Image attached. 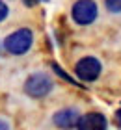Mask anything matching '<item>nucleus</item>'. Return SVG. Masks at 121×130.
I'll list each match as a JSON object with an SVG mask.
<instances>
[{
  "mask_svg": "<svg viewBox=\"0 0 121 130\" xmlns=\"http://www.w3.org/2000/svg\"><path fill=\"white\" fill-rule=\"evenodd\" d=\"M34 34L30 28H19L4 39V48L13 56H22L32 48Z\"/></svg>",
  "mask_w": 121,
  "mask_h": 130,
  "instance_id": "nucleus-1",
  "label": "nucleus"
},
{
  "mask_svg": "<svg viewBox=\"0 0 121 130\" xmlns=\"http://www.w3.org/2000/svg\"><path fill=\"white\" fill-rule=\"evenodd\" d=\"M54 87V82L48 74L45 73H34L30 74L26 82H24V93L32 99H43L47 97L48 93L52 91Z\"/></svg>",
  "mask_w": 121,
  "mask_h": 130,
  "instance_id": "nucleus-2",
  "label": "nucleus"
},
{
  "mask_svg": "<svg viewBox=\"0 0 121 130\" xmlns=\"http://www.w3.org/2000/svg\"><path fill=\"white\" fill-rule=\"evenodd\" d=\"M71 15H73V21L76 24H82V26L91 24L97 19V4L93 0H76L73 4Z\"/></svg>",
  "mask_w": 121,
  "mask_h": 130,
  "instance_id": "nucleus-3",
  "label": "nucleus"
},
{
  "mask_svg": "<svg viewBox=\"0 0 121 130\" xmlns=\"http://www.w3.org/2000/svg\"><path fill=\"white\" fill-rule=\"evenodd\" d=\"M101 61L97 60V58H91V56H88V58H82L80 61L76 63V67H75V73L76 76L80 80L84 82H93L99 78V74H101Z\"/></svg>",
  "mask_w": 121,
  "mask_h": 130,
  "instance_id": "nucleus-4",
  "label": "nucleus"
},
{
  "mask_svg": "<svg viewBox=\"0 0 121 130\" xmlns=\"http://www.w3.org/2000/svg\"><path fill=\"white\" fill-rule=\"evenodd\" d=\"M78 119H80V113L75 108H63L52 115V123L58 128H76Z\"/></svg>",
  "mask_w": 121,
  "mask_h": 130,
  "instance_id": "nucleus-5",
  "label": "nucleus"
},
{
  "mask_svg": "<svg viewBox=\"0 0 121 130\" xmlns=\"http://www.w3.org/2000/svg\"><path fill=\"white\" fill-rule=\"evenodd\" d=\"M106 126H108L106 117L101 113H86L78 119V125H76V128L80 130H104Z\"/></svg>",
  "mask_w": 121,
  "mask_h": 130,
  "instance_id": "nucleus-6",
  "label": "nucleus"
},
{
  "mask_svg": "<svg viewBox=\"0 0 121 130\" xmlns=\"http://www.w3.org/2000/svg\"><path fill=\"white\" fill-rule=\"evenodd\" d=\"M106 9L112 13H121V0H104Z\"/></svg>",
  "mask_w": 121,
  "mask_h": 130,
  "instance_id": "nucleus-7",
  "label": "nucleus"
},
{
  "mask_svg": "<svg viewBox=\"0 0 121 130\" xmlns=\"http://www.w3.org/2000/svg\"><path fill=\"white\" fill-rule=\"evenodd\" d=\"M52 69L56 71V73H58L60 76H62V78H63L65 82H69V84H75V86H76V80H73V78H71V76H69L67 73H65L63 69H60V65H58V63H52Z\"/></svg>",
  "mask_w": 121,
  "mask_h": 130,
  "instance_id": "nucleus-8",
  "label": "nucleus"
},
{
  "mask_svg": "<svg viewBox=\"0 0 121 130\" xmlns=\"http://www.w3.org/2000/svg\"><path fill=\"white\" fill-rule=\"evenodd\" d=\"M8 13H9V8H8V4L4 2V0H0V22H2L6 17H8Z\"/></svg>",
  "mask_w": 121,
  "mask_h": 130,
  "instance_id": "nucleus-9",
  "label": "nucleus"
},
{
  "mask_svg": "<svg viewBox=\"0 0 121 130\" xmlns=\"http://www.w3.org/2000/svg\"><path fill=\"white\" fill-rule=\"evenodd\" d=\"M0 128L8 130V128H9V123H8V121H4V119H0Z\"/></svg>",
  "mask_w": 121,
  "mask_h": 130,
  "instance_id": "nucleus-10",
  "label": "nucleus"
},
{
  "mask_svg": "<svg viewBox=\"0 0 121 130\" xmlns=\"http://www.w3.org/2000/svg\"><path fill=\"white\" fill-rule=\"evenodd\" d=\"M117 121H119V126H121V110L117 111Z\"/></svg>",
  "mask_w": 121,
  "mask_h": 130,
  "instance_id": "nucleus-11",
  "label": "nucleus"
},
{
  "mask_svg": "<svg viewBox=\"0 0 121 130\" xmlns=\"http://www.w3.org/2000/svg\"><path fill=\"white\" fill-rule=\"evenodd\" d=\"M37 2H48V0H37Z\"/></svg>",
  "mask_w": 121,
  "mask_h": 130,
  "instance_id": "nucleus-12",
  "label": "nucleus"
}]
</instances>
